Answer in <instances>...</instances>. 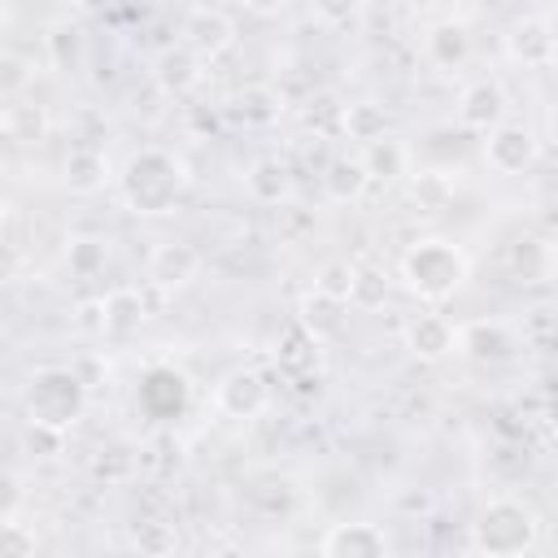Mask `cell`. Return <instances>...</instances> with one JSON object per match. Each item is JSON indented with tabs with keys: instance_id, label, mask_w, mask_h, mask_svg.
Listing matches in <instances>:
<instances>
[{
	"instance_id": "cell-1",
	"label": "cell",
	"mask_w": 558,
	"mask_h": 558,
	"mask_svg": "<svg viewBox=\"0 0 558 558\" xmlns=\"http://www.w3.org/2000/svg\"><path fill=\"white\" fill-rule=\"evenodd\" d=\"M183 187H187V166L157 144L131 153L118 174V192L131 214H170Z\"/></svg>"
},
{
	"instance_id": "cell-2",
	"label": "cell",
	"mask_w": 558,
	"mask_h": 558,
	"mask_svg": "<svg viewBox=\"0 0 558 558\" xmlns=\"http://www.w3.org/2000/svg\"><path fill=\"white\" fill-rule=\"evenodd\" d=\"M87 379L74 366H35L22 384V414L26 423H44V427H70L83 418L87 410Z\"/></svg>"
},
{
	"instance_id": "cell-3",
	"label": "cell",
	"mask_w": 558,
	"mask_h": 558,
	"mask_svg": "<svg viewBox=\"0 0 558 558\" xmlns=\"http://www.w3.org/2000/svg\"><path fill=\"white\" fill-rule=\"evenodd\" d=\"M541 541V514L519 497H493L471 523V549L488 558L527 554Z\"/></svg>"
},
{
	"instance_id": "cell-4",
	"label": "cell",
	"mask_w": 558,
	"mask_h": 558,
	"mask_svg": "<svg viewBox=\"0 0 558 558\" xmlns=\"http://www.w3.org/2000/svg\"><path fill=\"white\" fill-rule=\"evenodd\" d=\"M401 279H405V288H410L414 296H423V301H445V296H453V292L462 288V279H466V253H462L453 240H440V235L418 240V244L405 248V257H401Z\"/></svg>"
},
{
	"instance_id": "cell-5",
	"label": "cell",
	"mask_w": 558,
	"mask_h": 558,
	"mask_svg": "<svg viewBox=\"0 0 558 558\" xmlns=\"http://www.w3.org/2000/svg\"><path fill=\"white\" fill-rule=\"evenodd\" d=\"M536 153H541V144H536L532 126H523V122H497L484 140V161L493 174H523L536 166Z\"/></svg>"
},
{
	"instance_id": "cell-6",
	"label": "cell",
	"mask_w": 558,
	"mask_h": 558,
	"mask_svg": "<svg viewBox=\"0 0 558 558\" xmlns=\"http://www.w3.org/2000/svg\"><path fill=\"white\" fill-rule=\"evenodd\" d=\"M214 405L227 414V418H257L266 405H270V384L262 371L253 366H235L218 379L214 388Z\"/></svg>"
},
{
	"instance_id": "cell-7",
	"label": "cell",
	"mask_w": 558,
	"mask_h": 558,
	"mask_svg": "<svg viewBox=\"0 0 558 558\" xmlns=\"http://www.w3.org/2000/svg\"><path fill=\"white\" fill-rule=\"evenodd\" d=\"M458 353H466L480 366H497L519 353V336L501 318H475V323L458 327Z\"/></svg>"
},
{
	"instance_id": "cell-8",
	"label": "cell",
	"mask_w": 558,
	"mask_h": 558,
	"mask_svg": "<svg viewBox=\"0 0 558 558\" xmlns=\"http://www.w3.org/2000/svg\"><path fill=\"white\" fill-rule=\"evenodd\" d=\"M323 558H388L392 541L379 523H331L318 541Z\"/></svg>"
},
{
	"instance_id": "cell-9",
	"label": "cell",
	"mask_w": 558,
	"mask_h": 558,
	"mask_svg": "<svg viewBox=\"0 0 558 558\" xmlns=\"http://www.w3.org/2000/svg\"><path fill=\"white\" fill-rule=\"evenodd\" d=\"M506 109H510L506 87H501L497 78H475V83H466L462 96H458V126L488 135L497 122H506Z\"/></svg>"
},
{
	"instance_id": "cell-10",
	"label": "cell",
	"mask_w": 558,
	"mask_h": 558,
	"mask_svg": "<svg viewBox=\"0 0 558 558\" xmlns=\"http://www.w3.org/2000/svg\"><path fill=\"white\" fill-rule=\"evenodd\" d=\"M506 52L514 65H527V70H545L558 61V35L545 17H519L510 31H506Z\"/></svg>"
},
{
	"instance_id": "cell-11",
	"label": "cell",
	"mask_w": 558,
	"mask_h": 558,
	"mask_svg": "<svg viewBox=\"0 0 558 558\" xmlns=\"http://www.w3.org/2000/svg\"><path fill=\"white\" fill-rule=\"evenodd\" d=\"M201 65H205V57L179 39V44H170V48L157 52V61H153V83H157L161 96H187V92L201 87V74H205Z\"/></svg>"
},
{
	"instance_id": "cell-12",
	"label": "cell",
	"mask_w": 558,
	"mask_h": 558,
	"mask_svg": "<svg viewBox=\"0 0 558 558\" xmlns=\"http://www.w3.org/2000/svg\"><path fill=\"white\" fill-rule=\"evenodd\" d=\"M401 340L418 362H445L449 353H458V327L445 314H414L401 327Z\"/></svg>"
},
{
	"instance_id": "cell-13",
	"label": "cell",
	"mask_w": 558,
	"mask_h": 558,
	"mask_svg": "<svg viewBox=\"0 0 558 558\" xmlns=\"http://www.w3.org/2000/svg\"><path fill=\"white\" fill-rule=\"evenodd\" d=\"M183 44L196 48L205 61H214V57H222L235 44V22L222 9H214V4H196L183 17Z\"/></svg>"
},
{
	"instance_id": "cell-14",
	"label": "cell",
	"mask_w": 558,
	"mask_h": 558,
	"mask_svg": "<svg viewBox=\"0 0 558 558\" xmlns=\"http://www.w3.org/2000/svg\"><path fill=\"white\" fill-rule=\"evenodd\" d=\"M201 248L196 244H187V240H166V244H157L153 248V257H148V279L157 283V288H183V283H192L196 275H201Z\"/></svg>"
},
{
	"instance_id": "cell-15",
	"label": "cell",
	"mask_w": 558,
	"mask_h": 558,
	"mask_svg": "<svg viewBox=\"0 0 558 558\" xmlns=\"http://www.w3.org/2000/svg\"><path fill=\"white\" fill-rule=\"evenodd\" d=\"M244 192H248L253 205L275 209V205H288V201H292L296 179H292L288 161H279V157H257V161L244 170Z\"/></svg>"
},
{
	"instance_id": "cell-16",
	"label": "cell",
	"mask_w": 558,
	"mask_h": 558,
	"mask_svg": "<svg viewBox=\"0 0 558 558\" xmlns=\"http://www.w3.org/2000/svg\"><path fill=\"white\" fill-rule=\"evenodd\" d=\"M423 57L436 65V70H462L471 61V31L466 22H436L427 35H423Z\"/></svg>"
},
{
	"instance_id": "cell-17",
	"label": "cell",
	"mask_w": 558,
	"mask_h": 558,
	"mask_svg": "<svg viewBox=\"0 0 558 558\" xmlns=\"http://www.w3.org/2000/svg\"><path fill=\"white\" fill-rule=\"evenodd\" d=\"M65 174V187L70 192H78V196H92V192H100L105 183H109V161H105V153L100 148H92V144H74L70 153H65V166H61Z\"/></svg>"
},
{
	"instance_id": "cell-18",
	"label": "cell",
	"mask_w": 558,
	"mask_h": 558,
	"mask_svg": "<svg viewBox=\"0 0 558 558\" xmlns=\"http://www.w3.org/2000/svg\"><path fill=\"white\" fill-rule=\"evenodd\" d=\"M366 187H371V170H366L362 157H331V161H327V170H323V192H327V201L353 205V201L366 196Z\"/></svg>"
},
{
	"instance_id": "cell-19",
	"label": "cell",
	"mask_w": 558,
	"mask_h": 558,
	"mask_svg": "<svg viewBox=\"0 0 558 558\" xmlns=\"http://www.w3.org/2000/svg\"><path fill=\"white\" fill-rule=\"evenodd\" d=\"M148 318L144 292L140 288H113L105 292V336H131Z\"/></svg>"
},
{
	"instance_id": "cell-20",
	"label": "cell",
	"mask_w": 558,
	"mask_h": 558,
	"mask_svg": "<svg viewBox=\"0 0 558 558\" xmlns=\"http://www.w3.org/2000/svg\"><path fill=\"white\" fill-rule=\"evenodd\" d=\"M279 371L288 375V379H305V375H314L318 371V336L305 327V323H296L292 331H288V340H283V349H279Z\"/></svg>"
},
{
	"instance_id": "cell-21",
	"label": "cell",
	"mask_w": 558,
	"mask_h": 558,
	"mask_svg": "<svg viewBox=\"0 0 558 558\" xmlns=\"http://www.w3.org/2000/svg\"><path fill=\"white\" fill-rule=\"evenodd\" d=\"M44 44H48V61H52L57 70H65V74L83 70V61H87V39H83V31H78L74 22H57Z\"/></svg>"
},
{
	"instance_id": "cell-22",
	"label": "cell",
	"mask_w": 558,
	"mask_h": 558,
	"mask_svg": "<svg viewBox=\"0 0 558 558\" xmlns=\"http://www.w3.org/2000/svg\"><path fill=\"white\" fill-rule=\"evenodd\" d=\"M4 135L17 144H39L48 135V113L35 100H9L4 105Z\"/></svg>"
},
{
	"instance_id": "cell-23",
	"label": "cell",
	"mask_w": 558,
	"mask_h": 558,
	"mask_svg": "<svg viewBox=\"0 0 558 558\" xmlns=\"http://www.w3.org/2000/svg\"><path fill=\"white\" fill-rule=\"evenodd\" d=\"M231 113L244 122V126H270L279 113H283V100L270 92V87H244L231 96Z\"/></svg>"
},
{
	"instance_id": "cell-24",
	"label": "cell",
	"mask_w": 558,
	"mask_h": 558,
	"mask_svg": "<svg viewBox=\"0 0 558 558\" xmlns=\"http://www.w3.org/2000/svg\"><path fill=\"white\" fill-rule=\"evenodd\" d=\"M109 262V244L100 235H74L70 248H65V266L74 279H96Z\"/></svg>"
},
{
	"instance_id": "cell-25",
	"label": "cell",
	"mask_w": 558,
	"mask_h": 558,
	"mask_svg": "<svg viewBox=\"0 0 558 558\" xmlns=\"http://www.w3.org/2000/svg\"><path fill=\"white\" fill-rule=\"evenodd\" d=\"M362 161H366L371 179H397V174H405V144L397 135H379L366 144Z\"/></svg>"
},
{
	"instance_id": "cell-26",
	"label": "cell",
	"mask_w": 558,
	"mask_h": 558,
	"mask_svg": "<svg viewBox=\"0 0 558 558\" xmlns=\"http://www.w3.org/2000/svg\"><path fill=\"white\" fill-rule=\"evenodd\" d=\"M344 135L371 144V140H379V135H388V113H384L375 100L344 105Z\"/></svg>"
},
{
	"instance_id": "cell-27",
	"label": "cell",
	"mask_w": 558,
	"mask_h": 558,
	"mask_svg": "<svg viewBox=\"0 0 558 558\" xmlns=\"http://www.w3.org/2000/svg\"><path fill=\"white\" fill-rule=\"evenodd\" d=\"M510 270H514V279L519 283H541L545 279V270H549V253H545V244L541 240H514L510 244Z\"/></svg>"
},
{
	"instance_id": "cell-28",
	"label": "cell",
	"mask_w": 558,
	"mask_h": 558,
	"mask_svg": "<svg viewBox=\"0 0 558 558\" xmlns=\"http://www.w3.org/2000/svg\"><path fill=\"white\" fill-rule=\"evenodd\" d=\"M410 201H414L418 209L436 214V209H445V205L453 201V183H449L440 170H423V174L410 179Z\"/></svg>"
},
{
	"instance_id": "cell-29",
	"label": "cell",
	"mask_w": 558,
	"mask_h": 558,
	"mask_svg": "<svg viewBox=\"0 0 558 558\" xmlns=\"http://www.w3.org/2000/svg\"><path fill=\"white\" fill-rule=\"evenodd\" d=\"M353 279H357V266L349 262H323L318 275H314V292L340 301V305H353Z\"/></svg>"
},
{
	"instance_id": "cell-30",
	"label": "cell",
	"mask_w": 558,
	"mask_h": 558,
	"mask_svg": "<svg viewBox=\"0 0 558 558\" xmlns=\"http://www.w3.org/2000/svg\"><path fill=\"white\" fill-rule=\"evenodd\" d=\"M131 545H135L140 554H148V558H166V554L179 549V536H174L170 523H161V519H144V523L131 527Z\"/></svg>"
},
{
	"instance_id": "cell-31",
	"label": "cell",
	"mask_w": 558,
	"mask_h": 558,
	"mask_svg": "<svg viewBox=\"0 0 558 558\" xmlns=\"http://www.w3.org/2000/svg\"><path fill=\"white\" fill-rule=\"evenodd\" d=\"M340 301H331V296H323V292H310L305 301H301V323L314 331V336H323V331H336L340 327Z\"/></svg>"
},
{
	"instance_id": "cell-32",
	"label": "cell",
	"mask_w": 558,
	"mask_h": 558,
	"mask_svg": "<svg viewBox=\"0 0 558 558\" xmlns=\"http://www.w3.org/2000/svg\"><path fill=\"white\" fill-rule=\"evenodd\" d=\"M131 471H135V453H131L126 445H109V449H100V458L92 462V475L105 480V484H122V480H131Z\"/></svg>"
},
{
	"instance_id": "cell-33",
	"label": "cell",
	"mask_w": 558,
	"mask_h": 558,
	"mask_svg": "<svg viewBox=\"0 0 558 558\" xmlns=\"http://www.w3.org/2000/svg\"><path fill=\"white\" fill-rule=\"evenodd\" d=\"M388 301V279L375 270V266H357V279H353V305L362 310H379Z\"/></svg>"
},
{
	"instance_id": "cell-34",
	"label": "cell",
	"mask_w": 558,
	"mask_h": 558,
	"mask_svg": "<svg viewBox=\"0 0 558 558\" xmlns=\"http://www.w3.org/2000/svg\"><path fill=\"white\" fill-rule=\"evenodd\" d=\"M22 445L31 449V458H57L61 445H65V432L61 427H44V423H26Z\"/></svg>"
},
{
	"instance_id": "cell-35",
	"label": "cell",
	"mask_w": 558,
	"mask_h": 558,
	"mask_svg": "<svg viewBox=\"0 0 558 558\" xmlns=\"http://www.w3.org/2000/svg\"><path fill=\"white\" fill-rule=\"evenodd\" d=\"M357 9H362V0H314V17L323 26H349L357 17Z\"/></svg>"
},
{
	"instance_id": "cell-36",
	"label": "cell",
	"mask_w": 558,
	"mask_h": 558,
	"mask_svg": "<svg viewBox=\"0 0 558 558\" xmlns=\"http://www.w3.org/2000/svg\"><path fill=\"white\" fill-rule=\"evenodd\" d=\"M432 506H436V501H432L427 488H405V493L392 497V510H397V514H432Z\"/></svg>"
},
{
	"instance_id": "cell-37",
	"label": "cell",
	"mask_w": 558,
	"mask_h": 558,
	"mask_svg": "<svg viewBox=\"0 0 558 558\" xmlns=\"http://www.w3.org/2000/svg\"><path fill=\"white\" fill-rule=\"evenodd\" d=\"M74 323H78L83 331H105V296H100V301H83Z\"/></svg>"
},
{
	"instance_id": "cell-38",
	"label": "cell",
	"mask_w": 558,
	"mask_h": 558,
	"mask_svg": "<svg viewBox=\"0 0 558 558\" xmlns=\"http://www.w3.org/2000/svg\"><path fill=\"white\" fill-rule=\"evenodd\" d=\"M4 70H9V74H4V96L13 100L17 87H22V61H17V57H4Z\"/></svg>"
},
{
	"instance_id": "cell-39",
	"label": "cell",
	"mask_w": 558,
	"mask_h": 558,
	"mask_svg": "<svg viewBox=\"0 0 558 558\" xmlns=\"http://www.w3.org/2000/svg\"><path fill=\"white\" fill-rule=\"evenodd\" d=\"M283 4L288 0H244V9L257 13V17H275V13H283Z\"/></svg>"
},
{
	"instance_id": "cell-40",
	"label": "cell",
	"mask_w": 558,
	"mask_h": 558,
	"mask_svg": "<svg viewBox=\"0 0 558 558\" xmlns=\"http://www.w3.org/2000/svg\"><path fill=\"white\" fill-rule=\"evenodd\" d=\"M549 423H554V427H558V392H554V397H549Z\"/></svg>"
}]
</instances>
